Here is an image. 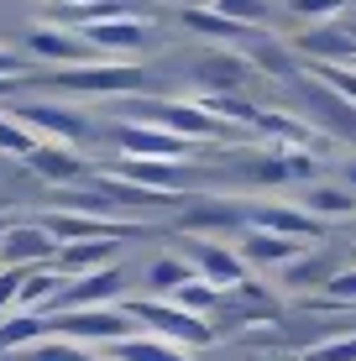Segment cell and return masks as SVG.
<instances>
[{
	"mask_svg": "<svg viewBox=\"0 0 356 361\" xmlns=\"http://www.w3.org/2000/svg\"><path fill=\"white\" fill-rule=\"evenodd\" d=\"M121 309H126L142 330L163 335V341L183 345V351H204V345H215V335H220L204 314H189V309H178L173 298H121Z\"/></svg>",
	"mask_w": 356,
	"mask_h": 361,
	"instance_id": "cell-1",
	"label": "cell"
},
{
	"mask_svg": "<svg viewBox=\"0 0 356 361\" xmlns=\"http://www.w3.org/2000/svg\"><path fill=\"white\" fill-rule=\"evenodd\" d=\"M47 84L63 94H137L147 90V68L137 63H73V68H53L47 73Z\"/></svg>",
	"mask_w": 356,
	"mask_h": 361,
	"instance_id": "cell-2",
	"label": "cell"
},
{
	"mask_svg": "<svg viewBox=\"0 0 356 361\" xmlns=\"http://www.w3.org/2000/svg\"><path fill=\"white\" fill-rule=\"evenodd\" d=\"M47 319H53V335L79 341V345H110V341H126V335L142 330L121 304H105V309H68V314H47Z\"/></svg>",
	"mask_w": 356,
	"mask_h": 361,
	"instance_id": "cell-3",
	"label": "cell"
},
{
	"mask_svg": "<svg viewBox=\"0 0 356 361\" xmlns=\"http://www.w3.org/2000/svg\"><path fill=\"white\" fill-rule=\"evenodd\" d=\"M183 257H189L194 272H200L204 283H215L220 293H231V288L247 283V257H241L236 246L215 241V235H189V241H183Z\"/></svg>",
	"mask_w": 356,
	"mask_h": 361,
	"instance_id": "cell-4",
	"label": "cell"
},
{
	"mask_svg": "<svg viewBox=\"0 0 356 361\" xmlns=\"http://www.w3.org/2000/svg\"><path fill=\"white\" fill-rule=\"evenodd\" d=\"M116 147H121V157H163V163H183V157L194 152L189 136L157 126V121H121Z\"/></svg>",
	"mask_w": 356,
	"mask_h": 361,
	"instance_id": "cell-5",
	"label": "cell"
},
{
	"mask_svg": "<svg viewBox=\"0 0 356 361\" xmlns=\"http://www.w3.org/2000/svg\"><path fill=\"white\" fill-rule=\"evenodd\" d=\"M299 99H304V110H309V121L320 131H330V136H340V142H356V105L340 90H330L325 79H299Z\"/></svg>",
	"mask_w": 356,
	"mask_h": 361,
	"instance_id": "cell-6",
	"label": "cell"
},
{
	"mask_svg": "<svg viewBox=\"0 0 356 361\" xmlns=\"http://www.w3.org/2000/svg\"><path fill=\"white\" fill-rule=\"evenodd\" d=\"M58 235L42 220H11V231L0 235V267H53Z\"/></svg>",
	"mask_w": 356,
	"mask_h": 361,
	"instance_id": "cell-7",
	"label": "cell"
},
{
	"mask_svg": "<svg viewBox=\"0 0 356 361\" xmlns=\"http://www.w3.org/2000/svg\"><path fill=\"white\" fill-rule=\"evenodd\" d=\"M121 293H126L121 267H100V272H84V278H68L47 314H68V309H105V304H121Z\"/></svg>",
	"mask_w": 356,
	"mask_h": 361,
	"instance_id": "cell-8",
	"label": "cell"
},
{
	"mask_svg": "<svg viewBox=\"0 0 356 361\" xmlns=\"http://www.w3.org/2000/svg\"><path fill=\"white\" fill-rule=\"evenodd\" d=\"M37 220L58 235V246H68V241H126V235L142 231V226H126V220L79 215V209H47V215H37Z\"/></svg>",
	"mask_w": 356,
	"mask_h": 361,
	"instance_id": "cell-9",
	"label": "cell"
},
{
	"mask_svg": "<svg viewBox=\"0 0 356 361\" xmlns=\"http://www.w3.org/2000/svg\"><path fill=\"white\" fill-rule=\"evenodd\" d=\"M11 116H16L21 126H32L37 136H42V142H68V147H73V142H84V136L94 131L84 110H68V105H42V99H37V105H16Z\"/></svg>",
	"mask_w": 356,
	"mask_h": 361,
	"instance_id": "cell-10",
	"label": "cell"
},
{
	"mask_svg": "<svg viewBox=\"0 0 356 361\" xmlns=\"http://www.w3.org/2000/svg\"><path fill=\"white\" fill-rule=\"evenodd\" d=\"M27 168L42 183H53V189H73V183H90L94 178L90 157H79L68 142H37V152L27 157Z\"/></svg>",
	"mask_w": 356,
	"mask_h": 361,
	"instance_id": "cell-11",
	"label": "cell"
},
{
	"mask_svg": "<svg viewBox=\"0 0 356 361\" xmlns=\"http://www.w3.org/2000/svg\"><path fill=\"white\" fill-rule=\"evenodd\" d=\"M293 53H304L309 63H356V32L336 21H314L293 37Z\"/></svg>",
	"mask_w": 356,
	"mask_h": 361,
	"instance_id": "cell-12",
	"label": "cell"
},
{
	"mask_svg": "<svg viewBox=\"0 0 356 361\" xmlns=\"http://www.w3.org/2000/svg\"><path fill=\"white\" fill-rule=\"evenodd\" d=\"M147 121H157V126L189 136V142H204V136H231V131H236V126H226L220 116H210L200 99H173V105H157V110H147Z\"/></svg>",
	"mask_w": 356,
	"mask_h": 361,
	"instance_id": "cell-13",
	"label": "cell"
},
{
	"mask_svg": "<svg viewBox=\"0 0 356 361\" xmlns=\"http://www.w3.org/2000/svg\"><path fill=\"white\" fill-rule=\"evenodd\" d=\"M231 226H252V209L241 199H194L178 215L183 235H215V231H231Z\"/></svg>",
	"mask_w": 356,
	"mask_h": 361,
	"instance_id": "cell-14",
	"label": "cell"
},
{
	"mask_svg": "<svg viewBox=\"0 0 356 361\" xmlns=\"http://www.w3.org/2000/svg\"><path fill=\"white\" fill-rule=\"evenodd\" d=\"M236 252L247 257V267H288V262H299V257L309 252V241H293V235H278V231L247 226V235H241Z\"/></svg>",
	"mask_w": 356,
	"mask_h": 361,
	"instance_id": "cell-15",
	"label": "cell"
},
{
	"mask_svg": "<svg viewBox=\"0 0 356 361\" xmlns=\"http://www.w3.org/2000/svg\"><path fill=\"white\" fill-rule=\"evenodd\" d=\"M194 79H200L204 94H236L241 84L252 79V58H247V53H231V47H215V53L200 58Z\"/></svg>",
	"mask_w": 356,
	"mask_h": 361,
	"instance_id": "cell-16",
	"label": "cell"
},
{
	"mask_svg": "<svg viewBox=\"0 0 356 361\" xmlns=\"http://www.w3.org/2000/svg\"><path fill=\"white\" fill-rule=\"evenodd\" d=\"M79 37L90 47H100V53H142L152 27H147L142 16H116V21H84Z\"/></svg>",
	"mask_w": 356,
	"mask_h": 361,
	"instance_id": "cell-17",
	"label": "cell"
},
{
	"mask_svg": "<svg viewBox=\"0 0 356 361\" xmlns=\"http://www.w3.org/2000/svg\"><path fill=\"white\" fill-rule=\"evenodd\" d=\"M252 226L293 235V241H320V235H325V220L309 215L304 204H252Z\"/></svg>",
	"mask_w": 356,
	"mask_h": 361,
	"instance_id": "cell-18",
	"label": "cell"
},
{
	"mask_svg": "<svg viewBox=\"0 0 356 361\" xmlns=\"http://www.w3.org/2000/svg\"><path fill=\"white\" fill-rule=\"evenodd\" d=\"M121 178L142 183V189H157V194H183V183H189V168L183 163H163V157H121Z\"/></svg>",
	"mask_w": 356,
	"mask_h": 361,
	"instance_id": "cell-19",
	"label": "cell"
},
{
	"mask_svg": "<svg viewBox=\"0 0 356 361\" xmlns=\"http://www.w3.org/2000/svg\"><path fill=\"white\" fill-rule=\"evenodd\" d=\"M100 356L105 361H189L183 345L163 341V335H152V330H137V335H126V341H110V345H100Z\"/></svg>",
	"mask_w": 356,
	"mask_h": 361,
	"instance_id": "cell-20",
	"label": "cell"
},
{
	"mask_svg": "<svg viewBox=\"0 0 356 361\" xmlns=\"http://www.w3.org/2000/svg\"><path fill=\"white\" fill-rule=\"evenodd\" d=\"M27 53H32V58H47V63L73 68V63H84V58H90V42H84V37H73V32H58V27H37V32H27Z\"/></svg>",
	"mask_w": 356,
	"mask_h": 361,
	"instance_id": "cell-21",
	"label": "cell"
},
{
	"mask_svg": "<svg viewBox=\"0 0 356 361\" xmlns=\"http://www.w3.org/2000/svg\"><path fill=\"white\" fill-rule=\"evenodd\" d=\"M53 267L63 272V278H84V272L116 267V241H68V246H58Z\"/></svg>",
	"mask_w": 356,
	"mask_h": 361,
	"instance_id": "cell-22",
	"label": "cell"
},
{
	"mask_svg": "<svg viewBox=\"0 0 356 361\" xmlns=\"http://www.w3.org/2000/svg\"><path fill=\"white\" fill-rule=\"evenodd\" d=\"M47 335H53V319H47V314L11 309V314L0 319V356H16V351H27V345L47 341Z\"/></svg>",
	"mask_w": 356,
	"mask_h": 361,
	"instance_id": "cell-23",
	"label": "cell"
},
{
	"mask_svg": "<svg viewBox=\"0 0 356 361\" xmlns=\"http://www.w3.org/2000/svg\"><path fill=\"white\" fill-rule=\"evenodd\" d=\"M299 204L309 215H320L325 226L330 220H356V189H346V183H309Z\"/></svg>",
	"mask_w": 356,
	"mask_h": 361,
	"instance_id": "cell-24",
	"label": "cell"
},
{
	"mask_svg": "<svg viewBox=\"0 0 356 361\" xmlns=\"http://www.w3.org/2000/svg\"><path fill=\"white\" fill-rule=\"evenodd\" d=\"M340 267H346L340 257H330V252H314V246H309V252H304L299 262H288V267H283V283H288V288H325V283L336 278Z\"/></svg>",
	"mask_w": 356,
	"mask_h": 361,
	"instance_id": "cell-25",
	"label": "cell"
},
{
	"mask_svg": "<svg viewBox=\"0 0 356 361\" xmlns=\"http://www.w3.org/2000/svg\"><path fill=\"white\" fill-rule=\"evenodd\" d=\"M189 278H200V272H194V262L183 252L178 257H152V262H147V288H152V298H173Z\"/></svg>",
	"mask_w": 356,
	"mask_h": 361,
	"instance_id": "cell-26",
	"label": "cell"
},
{
	"mask_svg": "<svg viewBox=\"0 0 356 361\" xmlns=\"http://www.w3.org/2000/svg\"><path fill=\"white\" fill-rule=\"evenodd\" d=\"M63 272L58 267H32L27 272V283H21V304L16 309H32V314H47V309H53V298L63 293Z\"/></svg>",
	"mask_w": 356,
	"mask_h": 361,
	"instance_id": "cell-27",
	"label": "cell"
},
{
	"mask_svg": "<svg viewBox=\"0 0 356 361\" xmlns=\"http://www.w3.org/2000/svg\"><path fill=\"white\" fill-rule=\"evenodd\" d=\"M11 361H105V356H94L90 345H79V341L47 335V341H37V345H27V351H16Z\"/></svg>",
	"mask_w": 356,
	"mask_h": 361,
	"instance_id": "cell-28",
	"label": "cell"
},
{
	"mask_svg": "<svg viewBox=\"0 0 356 361\" xmlns=\"http://www.w3.org/2000/svg\"><path fill=\"white\" fill-rule=\"evenodd\" d=\"M257 131H273V136H283L288 147H314V121H293V116H283V110H262L257 116Z\"/></svg>",
	"mask_w": 356,
	"mask_h": 361,
	"instance_id": "cell-29",
	"label": "cell"
},
{
	"mask_svg": "<svg viewBox=\"0 0 356 361\" xmlns=\"http://www.w3.org/2000/svg\"><path fill=\"white\" fill-rule=\"evenodd\" d=\"M247 58H252L257 68L278 73V79H293V58H288V47H283V42H273V37H262V32H252Z\"/></svg>",
	"mask_w": 356,
	"mask_h": 361,
	"instance_id": "cell-30",
	"label": "cell"
},
{
	"mask_svg": "<svg viewBox=\"0 0 356 361\" xmlns=\"http://www.w3.org/2000/svg\"><path fill=\"white\" fill-rule=\"evenodd\" d=\"M356 304V267H340L314 298H304V309H351Z\"/></svg>",
	"mask_w": 356,
	"mask_h": 361,
	"instance_id": "cell-31",
	"label": "cell"
},
{
	"mask_svg": "<svg viewBox=\"0 0 356 361\" xmlns=\"http://www.w3.org/2000/svg\"><path fill=\"white\" fill-rule=\"evenodd\" d=\"M173 304H178V309H189V314H204V319H210L215 309L226 304V293H220L215 283H204V278H189V283H183V288L173 293Z\"/></svg>",
	"mask_w": 356,
	"mask_h": 361,
	"instance_id": "cell-32",
	"label": "cell"
},
{
	"mask_svg": "<svg viewBox=\"0 0 356 361\" xmlns=\"http://www.w3.org/2000/svg\"><path fill=\"white\" fill-rule=\"evenodd\" d=\"M37 142H42V136H37L32 126H21L16 116L0 110V152H6V157H21V163H27V157L37 152Z\"/></svg>",
	"mask_w": 356,
	"mask_h": 361,
	"instance_id": "cell-33",
	"label": "cell"
},
{
	"mask_svg": "<svg viewBox=\"0 0 356 361\" xmlns=\"http://www.w3.org/2000/svg\"><path fill=\"white\" fill-rule=\"evenodd\" d=\"M299 361H356V330L351 335H330L320 345H304Z\"/></svg>",
	"mask_w": 356,
	"mask_h": 361,
	"instance_id": "cell-34",
	"label": "cell"
},
{
	"mask_svg": "<svg viewBox=\"0 0 356 361\" xmlns=\"http://www.w3.org/2000/svg\"><path fill=\"white\" fill-rule=\"evenodd\" d=\"M215 11L220 16H231V21H241V27H262L273 11H267V0H215Z\"/></svg>",
	"mask_w": 356,
	"mask_h": 361,
	"instance_id": "cell-35",
	"label": "cell"
},
{
	"mask_svg": "<svg viewBox=\"0 0 356 361\" xmlns=\"http://www.w3.org/2000/svg\"><path fill=\"white\" fill-rule=\"evenodd\" d=\"M314 79H325L330 90H340L356 105V63H314Z\"/></svg>",
	"mask_w": 356,
	"mask_h": 361,
	"instance_id": "cell-36",
	"label": "cell"
},
{
	"mask_svg": "<svg viewBox=\"0 0 356 361\" xmlns=\"http://www.w3.org/2000/svg\"><path fill=\"white\" fill-rule=\"evenodd\" d=\"M346 6H351V0H288V11H293L299 21H309V27H314V21H330V16H340Z\"/></svg>",
	"mask_w": 356,
	"mask_h": 361,
	"instance_id": "cell-37",
	"label": "cell"
},
{
	"mask_svg": "<svg viewBox=\"0 0 356 361\" xmlns=\"http://www.w3.org/2000/svg\"><path fill=\"white\" fill-rule=\"evenodd\" d=\"M27 272L32 267H0V319L21 304V283H27Z\"/></svg>",
	"mask_w": 356,
	"mask_h": 361,
	"instance_id": "cell-38",
	"label": "cell"
},
{
	"mask_svg": "<svg viewBox=\"0 0 356 361\" xmlns=\"http://www.w3.org/2000/svg\"><path fill=\"white\" fill-rule=\"evenodd\" d=\"M0 73H6V79H27L32 63H27L21 53H6V47H0Z\"/></svg>",
	"mask_w": 356,
	"mask_h": 361,
	"instance_id": "cell-39",
	"label": "cell"
},
{
	"mask_svg": "<svg viewBox=\"0 0 356 361\" xmlns=\"http://www.w3.org/2000/svg\"><path fill=\"white\" fill-rule=\"evenodd\" d=\"M178 11H215V0H173Z\"/></svg>",
	"mask_w": 356,
	"mask_h": 361,
	"instance_id": "cell-40",
	"label": "cell"
},
{
	"mask_svg": "<svg viewBox=\"0 0 356 361\" xmlns=\"http://www.w3.org/2000/svg\"><path fill=\"white\" fill-rule=\"evenodd\" d=\"M340 183H346V189H356V157H351V163H340Z\"/></svg>",
	"mask_w": 356,
	"mask_h": 361,
	"instance_id": "cell-41",
	"label": "cell"
},
{
	"mask_svg": "<svg viewBox=\"0 0 356 361\" xmlns=\"http://www.w3.org/2000/svg\"><path fill=\"white\" fill-rule=\"evenodd\" d=\"M16 84H21V79H6V73H0V94H11Z\"/></svg>",
	"mask_w": 356,
	"mask_h": 361,
	"instance_id": "cell-42",
	"label": "cell"
},
{
	"mask_svg": "<svg viewBox=\"0 0 356 361\" xmlns=\"http://www.w3.org/2000/svg\"><path fill=\"white\" fill-rule=\"evenodd\" d=\"M6 231H11V220H0V235H6Z\"/></svg>",
	"mask_w": 356,
	"mask_h": 361,
	"instance_id": "cell-43",
	"label": "cell"
},
{
	"mask_svg": "<svg viewBox=\"0 0 356 361\" xmlns=\"http://www.w3.org/2000/svg\"><path fill=\"white\" fill-rule=\"evenodd\" d=\"M346 226H351V235H356V220H346Z\"/></svg>",
	"mask_w": 356,
	"mask_h": 361,
	"instance_id": "cell-44",
	"label": "cell"
}]
</instances>
